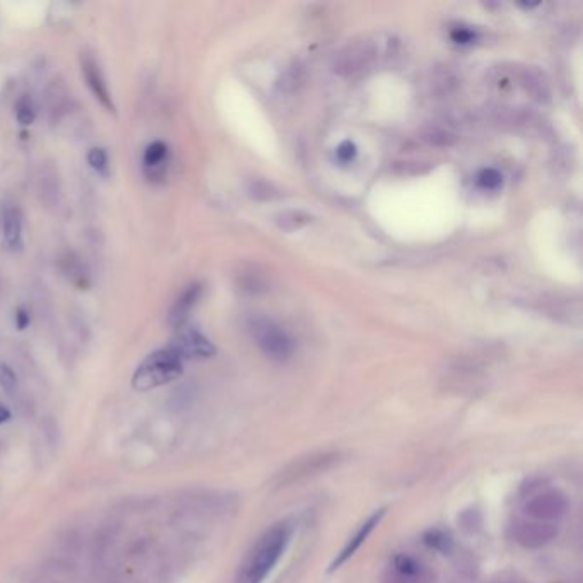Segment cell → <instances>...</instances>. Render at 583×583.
<instances>
[{
    "mask_svg": "<svg viewBox=\"0 0 583 583\" xmlns=\"http://www.w3.org/2000/svg\"><path fill=\"white\" fill-rule=\"evenodd\" d=\"M385 513H387V509H380V510L373 511V513L366 518L365 522L356 529V532L353 534V537H349V540H347V542L344 544V548L340 549L339 555H338L336 559L332 561V564H330V573H332V571H338L340 566H344L349 559L353 558V556L360 551V548L365 544L366 539H368V537L371 535V532L380 525V522L384 520Z\"/></svg>",
    "mask_w": 583,
    "mask_h": 583,
    "instance_id": "obj_8",
    "label": "cell"
},
{
    "mask_svg": "<svg viewBox=\"0 0 583 583\" xmlns=\"http://www.w3.org/2000/svg\"><path fill=\"white\" fill-rule=\"evenodd\" d=\"M168 146L161 141H154L146 147L144 152V171L152 182H159L167 176L168 170Z\"/></svg>",
    "mask_w": 583,
    "mask_h": 583,
    "instance_id": "obj_12",
    "label": "cell"
},
{
    "mask_svg": "<svg viewBox=\"0 0 583 583\" xmlns=\"http://www.w3.org/2000/svg\"><path fill=\"white\" fill-rule=\"evenodd\" d=\"M568 511V498L553 487L540 489L524 503V513L537 522L555 524Z\"/></svg>",
    "mask_w": 583,
    "mask_h": 583,
    "instance_id": "obj_4",
    "label": "cell"
},
{
    "mask_svg": "<svg viewBox=\"0 0 583 583\" xmlns=\"http://www.w3.org/2000/svg\"><path fill=\"white\" fill-rule=\"evenodd\" d=\"M424 139L430 143V144H435V146H447L450 144V141L454 139V136H450L448 132L438 128V127H433V128H428V132L424 134Z\"/></svg>",
    "mask_w": 583,
    "mask_h": 583,
    "instance_id": "obj_20",
    "label": "cell"
},
{
    "mask_svg": "<svg viewBox=\"0 0 583 583\" xmlns=\"http://www.w3.org/2000/svg\"><path fill=\"white\" fill-rule=\"evenodd\" d=\"M200 292H202V288L198 284H194V286H189L183 294L175 301V305L171 307L170 315H168V322H170L171 327H175L176 330L180 327L185 325L187 318L190 315L192 308L197 305L198 298H200Z\"/></svg>",
    "mask_w": 583,
    "mask_h": 583,
    "instance_id": "obj_14",
    "label": "cell"
},
{
    "mask_svg": "<svg viewBox=\"0 0 583 583\" xmlns=\"http://www.w3.org/2000/svg\"><path fill=\"white\" fill-rule=\"evenodd\" d=\"M88 161H89L91 168L97 171V175H101V176L110 175V158H108V152L103 147L91 149L89 154H88Z\"/></svg>",
    "mask_w": 583,
    "mask_h": 583,
    "instance_id": "obj_18",
    "label": "cell"
},
{
    "mask_svg": "<svg viewBox=\"0 0 583 583\" xmlns=\"http://www.w3.org/2000/svg\"><path fill=\"white\" fill-rule=\"evenodd\" d=\"M183 371V360L171 349L165 347L149 354L136 369L132 385L139 392L158 389L176 380Z\"/></svg>",
    "mask_w": 583,
    "mask_h": 583,
    "instance_id": "obj_2",
    "label": "cell"
},
{
    "mask_svg": "<svg viewBox=\"0 0 583 583\" xmlns=\"http://www.w3.org/2000/svg\"><path fill=\"white\" fill-rule=\"evenodd\" d=\"M338 154H339L340 159L347 161V159H351V158L354 156V146H353L351 143H344V144L339 147Z\"/></svg>",
    "mask_w": 583,
    "mask_h": 583,
    "instance_id": "obj_24",
    "label": "cell"
},
{
    "mask_svg": "<svg viewBox=\"0 0 583 583\" xmlns=\"http://www.w3.org/2000/svg\"><path fill=\"white\" fill-rule=\"evenodd\" d=\"M16 325H18V329H26L27 325H29V315H27V312L26 310H18V314H16Z\"/></svg>",
    "mask_w": 583,
    "mask_h": 583,
    "instance_id": "obj_25",
    "label": "cell"
},
{
    "mask_svg": "<svg viewBox=\"0 0 583 583\" xmlns=\"http://www.w3.org/2000/svg\"><path fill=\"white\" fill-rule=\"evenodd\" d=\"M40 195H42V200L47 204V207H53L55 204H58L60 180H58L57 170L49 165L45 168H42V173H40Z\"/></svg>",
    "mask_w": 583,
    "mask_h": 583,
    "instance_id": "obj_16",
    "label": "cell"
},
{
    "mask_svg": "<svg viewBox=\"0 0 583 583\" xmlns=\"http://www.w3.org/2000/svg\"><path fill=\"white\" fill-rule=\"evenodd\" d=\"M69 103H71V93H69L67 86L60 79L51 81V84L47 89V105H49L50 117L53 120H60L67 113Z\"/></svg>",
    "mask_w": 583,
    "mask_h": 583,
    "instance_id": "obj_15",
    "label": "cell"
},
{
    "mask_svg": "<svg viewBox=\"0 0 583 583\" xmlns=\"http://www.w3.org/2000/svg\"><path fill=\"white\" fill-rule=\"evenodd\" d=\"M16 117H18L19 123H23V125H31L33 123V120H35V108H33V103H31L29 97H21L18 101Z\"/></svg>",
    "mask_w": 583,
    "mask_h": 583,
    "instance_id": "obj_19",
    "label": "cell"
},
{
    "mask_svg": "<svg viewBox=\"0 0 583 583\" xmlns=\"http://www.w3.org/2000/svg\"><path fill=\"white\" fill-rule=\"evenodd\" d=\"M170 347L182 360H207L216 353L211 340L202 336L197 329L185 325L178 329Z\"/></svg>",
    "mask_w": 583,
    "mask_h": 583,
    "instance_id": "obj_5",
    "label": "cell"
},
{
    "mask_svg": "<svg viewBox=\"0 0 583 583\" xmlns=\"http://www.w3.org/2000/svg\"><path fill=\"white\" fill-rule=\"evenodd\" d=\"M515 540L525 549H540L555 540L558 535V527L555 524L537 522V520H520L515 529Z\"/></svg>",
    "mask_w": 583,
    "mask_h": 583,
    "instance_id": "obj_7",
    "label": "cell"
},
{
    "mask_svg": "<svg viewBox=\"0 0 583 583\" xmlns=\"http://www.w3.org/2000/svg\"><path fill=\"white\" fill-rule=\"evenodd\" d=\"M2 237L12 250L23 244V216L16 206H5L2 211Z\"/></svg>",
    "mask_w": 583,
    "mask_h": 583,
    "instance_id": "obj_13",
    "label": "cell"
},
{
    "mask_svg": "<svg viewBox=\"0 0 583 583\" xmlns=\"http://www.w3.org/2000/svg\"><path fill=\"white\" fill-rule=\"evenodd\" d=\"M390 583H431V571L411 555H397L389 570Z\"/></svg>",
    "mask_w": 583,
    "mask_h": 583,
    "instance_id": "obj_9",
    "label": "cell"
},
{
    "mask_svg": "<svg viewBox=\"0 0 583 583\" xmlns=\"http://www.w3.org/2000/svg\"><path fill=\"white\" fill-rule=\"evenodd\" d=\"M312 221V218L305 213H299V211H290V213H284L281 214L279 219H277V224L279 228L286 229V231H294V229H299L303 228L305 224H308Z\"/></svg>",
    "mask_w": 583,
    "mask_h": 583,
    "instance_id": "obj_17",
    "label": "cell"
},
{
    "mask_svg": "<svg viewBox=\"0 0 583 583\" xmlns=\"http://www.w3.org/2000/svg\"><path fill=\"white\" fill-rule=\"evenodd\" d=\"M0 387L5 392H12L18 387V377L7 365H0Z\"/></svg>",
    "mask_w": 583,
    "mask_h": 583,
    "instance_id": "obj_21",
    "label": "cell"
},
{
    "mask_svg": "<svg viewBox=\"0 0 583 583\" xmlns=\"http://www.w3.org/2000/svg\"><path fill=\"white\" fill-rule=\"evenodd\" d=\"M377 53H378V50L369 40L353 43L340 53L338 64H336V71L342 75H356V74L365 73L366 69H369L371 64L375 62Z\"/></svg>",
    "mask_w": 583,
    "mask_h": 583,
    "instance_id": "obj_6",
    "label": "cell"
},
{
    "mask_svg": "<svg viewBox=\"0 0 583 583\" xmlns=\"http://www.w3.org/2000/svg\"><path fill=\"white\" fill-rule=\"evenodd\" d=\"M479 183L486 189H496L501 183V175L496 170H485L479 175Z\"/></svg>",
    "mask_w": 583,
    "mask_h": 583,
    "instance_id": "obj_22",
    "label": "cell"
},
{
    "mask_svg": "<svg viewBox=\"0 0 583 583\" xmlns=\"http://www.w3.org/2000/svg\"><path fill=\"white\" fill-rule=\"evenodd\" d=\"M252 338L260 347V351L274 361H288L294 353V346L288 332L276 322L266 316H255L250 320Z\"/></svg>",
    "mask_w": 583,
    "mask_h": 583,
    "instance_id": "obj_3",
    "label": "cell"
},
{
    "mask_svg": "<svg viewBox=\"0 0 583 583\" xmlns=\"http://www.w3.org/2000/svg\"><path fill=\"white\" fill-rule=\"evenodd\" d=\"M339 459L338 454H316V455H310L305 459L292 462V465L281 474V485H292L294 481H299L301 478L312 476L316 472H322L325 469H329L334 462Z\"/></svg>",
    "mask_w": 583,
    "mask_h": 583,
    "instance_id": "obj_10",
    "label": "cell"
},
{
    "mask_svg": "<svg viewBox=\"0 0 583 583\" xmlns=\"http://www.w3.org/2000/svg\"><path fill=\"white\" fill-rule=\"evenodd\" d=\"M428 542H430L433 548L445 551V549L448 548V544H450V539L445 537L443 534H439V532H431V540H428Z\"/></svg>",
    "mask_w": 583,
    "mask_h": 583,
    "instance_id": "obj_23",
    "label": "cell"
},
{
    "mask_svg": "<svg viewBox=\"0 0 583 583\" xmlns=\"http://www.w3.org/2000/svg\"><path fill=\"white\" fill-rule=\"evenodd\" d=\"M9 419H11V411L5 406L0 404V424L5 423V421H9Z\"/></svg>",
    "mask_w": 583,
    "mask_h": 583,
    "instance_id": "obj_27",
    "label": "cell"
},
{
    "mask_svg": "<svg viewBox=\"0 0 583 583\" xmlns=\"http://www.w3.org/2000/svg\"><path fill=\"white\" fill-rule=\"evenodd\" d=\"M81 69H82V75L91 89V93L95 95L97 101L110 112L115 110V105H113V99H112V95H110V89H108V84L105 81V75L101 73V67L97 62V58L89 53H82L81 55Z\"/></svg>",
    "mask_w": 583,
    "mask_h": 583,
    "instance_id": "obj_11",
    "label": "cell"
},
{
    "mask_svg": "<svg viewBox=\"0 0 583 583\" xmlns=\"http://www.w3.org/2000/svg\"><path fill=\"white\" fill-rule=\"evenodd\" d=\"M292 532V520H283L268 527L245 555L235 583H264L290 546Z\"/></svg>",
    "mask_w": 583,
    "mask_h": 583,
    "instance_id": "obj_1",
    "label": "cell"
},
{
    "mask_svg": "<svg viewBox=\"0 0 583 583\" xmlns=\"http://www.w3.org/2000/svg\"><path fill=\"white\" fill-rule=\"evenodd\" d=\"M454 36H455V40H457L459 43H467V42L472 40V33H470V31H463V29L457 31Z\"/></svg>",
    "mask_w": 583,
    "mask_h": 583,
    "instance_id": "obj_26",
    "label": "cell"
}]
</instances>
